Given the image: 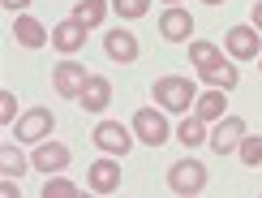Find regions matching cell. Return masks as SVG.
I'll use <instances>...</instances> for the list:
<instances>
[{
  "instance_id": "obj_17",
  "label": "cell",
  "mask_w": 262,
  "mask_h": 198,
  "mask_svg": "<svg viewBox=\"0 0 262 198\" xmlns=\"http://www.w3.org/2000/svg\"><path fill=\"white\" fill-rule=\"evenodd\" d=\"M107 9H112V0H82V5H73V17H78L82 26H99L107 17Z\"/></svg>"
},
{
  "instance_id": "obj_11",
  "label": "cell",
  "mask_w": 262,
  "mask_h": 198,
  "mask_svg": "<svg viewBox=\"0 0 262 198\" xmlns=\"http://www.w3.org/2000/svg\"><path fill=\"white\" fill-rule=\"evenodd\" d=\"M69 160H73V155H69V147H64V142H52V138H43L39 147H35V160H30V164H35L39 172H60Z\"/></svg>"
},
{
  "instance_id": "obj_3",
  "label": "cell",
  "mask_w": 262,
  "mask_h": 198,
  "mask_svg": "<svg viewBox=\"0 0 262 198\" xmlns=\"http://www.w3.org/2000/svg\"><path fill=\"white\" fill-rule=\"evenodd\" d=\"M91 138H95V147H99L103 155H125V151L134 147V138H129V129L121 121H99Z\"/></svg>"
},
{
  "instance_id": "obj_6",
  "label": "cell",
  "mask_w": 262,
  "mask_h": 198,
  "mask_svg": "<svg viewBox=\"0 0 262 198\" xmlns=\"http://www.w3.org/2000/svg\"><path fill=\"white\" fill-rule=\"evenodd\" d=\"M86 185H91L95 194H116L121 190V164L116 160H95L91 168H86Z\"/></svg>"
},
{
  "instance_id": "obj_29",
  "label": "cell",
  "mask_w": 262,
  "mask_h": 198,
  "mask_svg": "<svg viewBox=\"0 0 262 198\" xmlns=\"http://www.w3.org/2000/svg\"><path fill=\"white\" fill-rule=\"evenodd\" d=\"M202 5H224V0H202Z\"/></svg>"
},
{
  "instance_id": "obj_7",
  "label": "cell",
  "mask_w": 262,
  "mask_h": 198,
  "mask_svg": "<svg viewBox=\"0 0 262 198\" xmlns=\"http://www.w3.org/2000/svg\"><path fill=\"white\" fill-rule=\"evenodd\" d=\"M224 48L232 52L236 61H254V56H258V48H262L258 26H232V30L224 35Z\"/></svg>"
},
{
  "instance_id": "obj_30",
  "label": "cell",
  "mask_w": 262,
  "mask_h": 198,
  "mask_svg": "<svg viewBox=\"0 0 262 198\" xmlns=\"http://www.w3.org/2000/svg\"><path fill=\"white\" fill-rule=\"evenodd\" d=\"M163 5H181V0H163Z\"/></svg>"
},
{
  "instance_id": "obj_9",
  "label": "cell",
  "mask_w": 262,
  "mask_h": 198,
  "mask_svg": "<svg viewBox=\"0 0 262 198\" xmlns=\"http://www.w3.org/2000/svg\"><path fill=\"white\" fill-rule=\"evenodd\" d=\"M86 78H91V73H86L82 65H73V61H64V65H56V69H52L56 95H64V99H78V95H82V86H86Z\"/></svg>"
},
{
  "instance_id": "obj_2",
  "label": "cell",
  "mask_w": 262,
  "mask_h": 198,
  "mask_svg": "<svg viewBox=\"0 0 262 198\" xmlns=\"http://www.w3.org/2000/svg\"><path fill=\"white\" fill-rule=\"evenodd\" d=\"M168 185H172V194H202L206 190V168L198 160H181L168 168Z\"/></svg>"
},
{
  "instance_id": "obj_4",
  "label": "cell",
  "mask_w": 262,
  "mask_h": 198,
  "mask_svg": "<svg viewBox=\"0 0 262 198\" xmlns=\"http://www.w3.org/2000/svg\"><path fill=\"white\" fill-rule=\"evenodd\" d=\"M134 134H138V142H146V147H163V142H168V121H163V112H155V108H138Z\"/></svg>"
},
{
  "instance_id": "obj_25",
  "label": "cell",
  "mask_w": 262,
  "mask_h": 198,
  "mask_svg": "<svg viewBox=\"0 0 262 198\" xmlns=\"http://www.w3.org/2000/svg\"><path fill=\"white\" fill-rule=\"evenodd\" d=\"M0 121H5V125L17 121V95L13 91H0Z\"/></svg>"
},
{
  "instance_id": "obj_10",
  "label": "cell",
  "mask_w": 262,
  "mask_h": 198,
  "mask_svg": "<svg viewBox=\"0 0 262 198\" xmlns=\"http://www.w3.org/2000/svg\"><path fill=\"white\" fill-rule=\"evenodd\" d=\"M86 30H91V26H82L78 17L56 22V26H52V48H60L64 56H73V52H78L82 43H86Z\"/></svg>"
},
{
  "instance_id": "obj_5",
  "label": "cell",
  "mask_w": 262,
  "mask_h": 198,
  "mask_svg": "<svg viewBox=\"0 0 262 198\" xmlns=\"http://www.w3.org/2000/svg\"><path fill=\"white\" fill-rule=\"evenodd\" d=\"M17 142H43L52 134V108H30L26 116H17Z\"/></svg>"
},
{
  "instance_id": "obj_12",
  "label": "cell",
  "mask_w": 262,
  "mask_h": 198,
  "mask_svg": "<svg viewBox=\"0 0 262 198\" xmlns=\"http://www.w3.org/2000/svg\"><path fill=\"white\" fill-rule=\"evenodd\" d=\"M241 138H245V121L241 116H224L220 125H215V134H211V147L220 151V155H228V151L241 147Z\"/></svg>"
},
{
  "instance_id": "obj_23",
  "label": "cell",
  "mask_w": 262,
  "mask_h": 198,
  "mask_svg": "<svg viewBox=\"0 0 262 198\" xmlns=\"http://www.w3.org/2000/svg\"><path fill=\"white\" fill-rule=\"evenodd\" d=\"M82 190L73 181H64V177H56V181H43V198H78Z\"/></svg>"
},
{
  "instance_id": "obj_14",
  "label": "cell",
  "mask_w": 262,
  "mask_h": 198,
  "mask_svg": "<svg viewBox=\"0 0 262 198\" xmlns=\"http://www.w3.org/2000/svg\"><path fill=\"white\" fill-rule=\"evenodd\" d=\"M78 99H82V108H86V112H103V108H107V99H112V82H107V78H99V73H91Z\"/></svg>"
},
{
  "instance_id": "obj_28",
  "label": "cell",
  "mask_w": 262,
  "mask_h": 198,
  "mask_svg": "<svg viewBox=\"0 0 262 198\" xmlns=\"http://www.w3.org/2000/svg\"><path fill=\"white\" fill-rule=\"evenodd\" d=\"M254 26H258V35H262V0L254 5Z\"/></svg>"
},
{
  "instance_id": "obj_27",
  "label": "cell",
  "mask_w": 262,
  "mask_h": 198,
  "mask_svg": "<svg viewBox=\"0 0 262 198\" xmlns=\"http://www.w3.org/2000/svg\"><path fill=\"white\" fill-rule=\"evenodd\" d=\"M0 5H5V9H13V13H21V9H26L30 0H0Z\"/></svg>"
},
{
  "instance_id": "obj_24",
  "label": "cell",
  "mask_w": 262,
  "mask_h": 198,
  "mask_svg": "<svg viewBox=\"0 0 262 198\" xmlns=\"http://www.w3.org/2000/svg\"><path fill=\"white\" fill-rule=\"evenodd\" d=\"M112 9H116L121 17H129V22H134V17H146L150 0H112Z\"/></svg>"
},
{
  "instance_id": "obj_15",
  "label": "cell",
  "mask_w": 262,
  "mask_h": 198,
  "mask_svg": "<svg viewBox=\"0 0 262 198\" xmlns=\"http://www.w3.org/2000/svg\"><path fill=\"white\" fill-rule=\"evenodd\" d=\"M13 39L21 43V48H43L52 35L43 30V22H35L30 13H17V22H13Z\"/></svg>"
},
{
  "instance_id": "obj_20",
  "label": "cell",
  "mask_w": 262,
  "mask_h": 198,
  "mask_svg": "<svg viewBox=\"0 0 262 198\" xmlns=\"http://www.w3.org/2000/svg\"><path fill=\"white\" fill-rule=\"evenodd\" d=\"M0 172H5V177H21V172H26V160H21V151L13 142H0Z\"/></svg>"
},
{
  "instance_id": "obj_13",
  "label": "cell",
  "mask_w": 262,
  "mask_h": 198,
  "mask_svg": "<svg viewBox=\"0 0 262 198\" xmlns=\"http://www.w3.org/2000/svg\"><path fill=\"white\" fill-rule=\"evenodd\" d=\"M103 52H107L112 61L129 65V61H138V39L129 35V30H121V26H116V30H107V35H103Z\"/></svg>"
},
{
  "instance_id": "obj_22",
  "label": "cell",
  "mask_w": 262,
  "mask_h": 198,
  "mask_svg": "<svg viewBox=\"0 0 262 198\" xmlns=\"http://www.w3.org/2000/svg\"><path fill=\"white\" fill-rule=\"evenodd\" d=\"M236 155H241V164H245V168H258V164H262V134L258 138H241V147H236Z\"/></svg>"
},
{
  "instance_id": "obj_16",
  "label": "cell",
  "mask_w": 262,
  "mask_h": 198,
  "mask_svg": "<svg viewBox=\"0 0 262 198\" xmlns=\"http://www.w3.org/2000/svg\"><path fill=\"white\" fill-rule=\"evenodd\" d=\"M228 108V91H220V86H211L206 95H198V104H193V112H198L202 121H220Z\"/></svg>"
},
{
  "instance_id": "obj_19",
  "label": "cell",
  "mask_w": 262,
  "mask_h": 198,
  "mask_svg": "<svg viewBox=\"0 0 262 198\" xmlns=\"http://www.w3.org/2000/svg\"><path fill=\"white\" fill-rule=\"evenodd\" d=\"M177 138L185 142V147H198V142L206 138V121H202L198 112H193V116H185L181 125H177Z\"/></svg>"
},
{
  "instance_id": "obj_8",
  "label": "cell",
  "mask_w": 262,
  "mask_h": 198,
  "mask_svg": "<svg viewBox=\"0 0 262 198\" xmlns=\"http://www.w3.org/2000/svg\"><path fill=\"white\" fill-rule=\"evenodd\" d=\"M159 35L172 39V43H185V39L193 35V17H189V9H181V5L163 9V17H159Z\"/></svg>"
},
{
  "instance_id": "obj_26",
  "label": "cell",
  "mask_w": 262,
  "mask_h": 198,
  "mask_svg": "<svg viewBox=\"0 0 262 198\" xmlns=\"http://www.w3.org/2000/svg\"><path fill=\"white\" fill-rule=\"evenodd\" d=\"M0 190H5V198H17V181H13V177H5V185H0Z\"/></svg>"
},
{
  "instance_id": "obj_21",
  "label": "cell",
  "mask_w": 262,
  "mask_h": 198,
  "mask_svg": "<svg viewBox=\"0 0 262 198\" xmlns=\"http://www.w3.org/2000/svg\"><path fill=\"white\" fill-rule=\"evenodd\" d=\"M189 61L198 65V69H211V65L224 61V52L215 48V43H189Z\"/></svg>"
},
{
  "instance_id": "obj_18",
  "label": "cell",
  "mask_w": 262,
  "mask_h": 198,
  "mask_svg": "<svg viewBox=\"0 0 262 198\" xmlns=\"http://www.w3.org/2000/svg\"><path fill=\"white\" fill-rule=\"evenodd\" d=\"M202 78L211 82V86H220V91H232V86L241 82V73H236V65L220 61V65H211V69H202Z\"/></svg>"
},
{
  "instance_id": "obj_1",
  "label": "cell",
  "mask_w": 262,
  "mask_h": 198,
  "mask_svg": "<svg viewBox=\"0 0 262 198\" xmlns=\"http://www.w3.org/2000/svg\"><path fill=\"white\" fill-rule=\"evenodd\" d=\"M155 99L163 112H189L193 104H198V86L189 78H159L155 82Z\"/></svg>"
}]
</instances>
